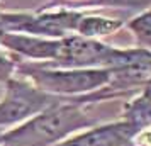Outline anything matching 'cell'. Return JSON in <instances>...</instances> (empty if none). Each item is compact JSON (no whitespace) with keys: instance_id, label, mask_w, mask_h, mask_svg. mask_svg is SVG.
<instances>
[{"instance_id":"6da1fadb","label":"cell","mask_w":151,"mask_h":146,"mask_svg":"<svg viewBox=\"0 0 151 146\" xmlns=\"http://www.w3.org/2000/svg\"><path fill=\"white\" fill-rule=\"evenodd\" d=\"M85 107L88 105L61 99L12 129L2 131V146H56L76 132L99 124V119L92 117Z\"/></svg>"},{"instance_id":"7a4b0ae2","label":"cell","mask_w":151,"mask_h":146,"mask_svg":"<svg viewBox=\"0 0 151 146\" xmlns=\"http://www.w3.org/2000/svg\"><path fill=\"white\" fill-rule=\"evenodd\" d=\"M15 75L29 80L44 93L75 99L100 90L110 80V70L104 68H58L44 63L19 61Z\"/></svg>"},{"instance_id":"3957f363","label":"cell","mask_w":151,"mask_h":146,"mask_svg":"<svg viewBox=\"0 0 151 146\" xmlns=\"http://www.w3.org/2000/svg\"><path fill=\"white\" fill-rule=\"evenodd\" d=\"M126 49L114 48L100 39H88L71 34L60 39L58 55L53 63H44L58 68H104L112 70L121 63Z\"/></svg>"},{"instance_id":"277c9868","label":"cell","mask_w":151,"mask_h":146,"mask_svg":"<svg viewBox=\"0 0 151 146\" xmlns=\"http://www.w3.org/2000/svg\"><path fill=\"white\" fill-rule=\"evenodd\" d=\"M61 99L44 93L29 80L14 75L5 83V93L0 99V127L21 124Z\"/></svg>"},{"instance_id":"5b68a950","label":"cell","mask_w":151,"mask_h":146,"mask_svg":"<svg viewBox=\"0 0 151 146\" xmlns=\"http://www.w3.org/2000/svg\"><path fill=\"white\" fill-rule=\"evenodd\" d=\"M82 15L83 12L76 9L46 5L37 12H29V19L21 34L63 39L66 36L76 34V27Z\"/></svg>"},{"instance_id":"8992f818","label":"cell","mask_w":151,"mask_h":146,"mask_svg":"<svg viewBox=\"0 0 151 146\" xmlns=\"http://www.w3.org/2000/svg\"><path fill=\"white\" fill-rule=\"evenodd\" d=\"M136 129L119 119L107 124H95L66 138L56 146H134Z\"/></svg>"},{"instance_id":"52a82bcc","label":"cell","mask_w":151,"mask_h":146,"mask_svg":"<svg viewBox=\"0 0 151 146\" xmlns=\"http://www.w3.org/2000/svg\"><path fill=\"white\" fill-rule=\"evenodd\" d=\"M0 48L15 55L17 58H27L34 63H53L58 55L60 39H49L39 36L21 34V32H4L0 34Z\"/></svg>"},{"instance_id":"ba28073f","label":"cell","mask_w":151,"mask_h":146,"mask_svg":"<svg viewBox=\"0 0 151 146\" xmlns=\"http://www.w3.org/2000/svg\"><path fill=\"white\" fill-rule=\"evenodd\" d=\"M121 119L131 124L137 132L151 126V87H146L143 90L131 97L124 104Z\"/></svg>"},{"instance_id":"9c48e42d","label":"cell","mask_w":151,"mask_h":146,"mask_svg":"<svg viewBox=\"0 0 151 146\" xmlns=\"http://www.w3.org/2000/svg\"><path fill=\"white\" fill-rule=\"evenodd\" d=\"M122 19H114V17H105L100 14H85L78 22L76 34L88 39H100L105 36L114 34L116 31L122 27Z\"/></svg>"},{"instance_id":"30bf717a","label":"cell","mask_w":151,"mask_h":146,"mask_svg":"<svg viewBox=\"0 0 151 146\" xmlns=\"http://www.w3.org/2000/svg\"><path fill=\"white\" fill-rule=\"evenodd\" d=\"M127 27L136 39L137 48L151 53V9L131 19Z\"/></svg>"},{"instance_id":"8fae6325","label":"cell","mask_w":151,"mask_h":146,"mask_svg":"<svg viewBox=\"0 0 151 146\" xmlns=\"http://www.w3.org/2000/svg\"><path fill=\"white\" fill-rule=\"evenodd\" d=\"M151 0H83L78 5L82 7H126V9H143L150 5Z\"/></svg>"},{"instance_id":"7c38bea8","label":"cell","mask_w":151,"mask_h":146,"mask_svg":"<svg viewBox=\"0 0 151 146\" xmlns=\"http://www.w3.org/2000/svg\"><path fill=\"white\" fill-rule=\"evenodd\" d=\"M19 58L9 51H0V83H7L10 78L15 75Z\"/></svg>"},{"instance_id":"4fadbf2b","label":"cell","mask_w":151,"mask_h":146,"mask_svg":"<svg viewBox=\"0 0 151 146\" xmlns=\"http://www.w3.org/2000/svg\"><path fill=\"white\" fill-rule=\"evenodd\" d=\"M0 134H2V131H0ZM0 146H2V141H0Z\"/></svg>"},{"instance_id":"5bb4252c","label":"cell","mask_w":151,"mask_h":146,"mask_svg":"<svg viewBox=\"0 0 151 146\" xmlns=\"http://www.w3.org/2000/svg\"><path fill=\"white\" fill-rule=\"evenodd\" d=\"M150 87H151V85H150Z\"/></svg>"}]
</instances>
